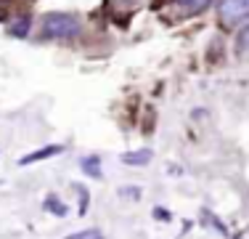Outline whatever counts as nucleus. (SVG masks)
Instances as JSON below:
<instances>
[{"label":"nucleus","instance_id":"1","mask_svg":"<svg viewBox=\"0 0 249 239\" xmlns=\"http://www.w3.org/2000/svg\"><path fill=\"white\" fill-rule=\"evenodd\" d=\"M40 35L45 40H74L82 35V24L72 14H61V11H51L40 21Z\"/></svg>","mask_w":249,"mask_h":239},{"label":"nucleus","instance_id":"2","mask_svg":"<svg viewBox=\"0 0 249 239\" xmlns=\"http://www.w3.org/2000/svg\"><path fill=\"white\" fill-rule=\"evenodd\" d=\"M217 16L225 27L244 21L249 16V0H217Z\"/></svg>","mask_w":249,"mask_h":239},{"label":"nucleus","instance_id":"3","mask_svg":"<svg viewBox=\"0 0 249 239\" xmlns=\"http://www.w3.org/2000/svg\"><path fill=\"white\" fill-rule=\"evenodd\" d=\"M173 5L178 8V14H183V16H196L210 8L212 0H173Z\"/></svg>","mask_w":249,"mask_h":239},{"label":"nucleus","instance_id":"4","mask_svg":"<svg viewBox=\"0 0 249 239\" xmlns=\"http://www.w3.org/2000/svg\"><path fill=\"white\" fill-rule=\"evenodd\" d=\"M61 152H64L61 146H43V149H37V152L21 157L19 165H32V162H40V159H51V157H56V154H61Z\"/></svg>","mask_w":249,"mask_h":239},{"label":"nucleus","instance_id":"5","mask_svg":"<svg viewBox=\"0 0 249 239\" xmlns=\"http://www.w3.org/2000/svg\"><path fill=\"white\" fill-rule=\"evenodd\" d=\"M122 162L124 165H149L151 162V149H138V152H127L122 154Z\"/></svg>","mask_w":249,"mask_h":239},{"label":"nucleus","instance_id":"6","mask_svg":"<svg viewBox=\"0 0 249 239\" xmlns=\"http://www.w3.org/2000/svg\"><path fill=\"white\" fill-rule=\"evenodd\" d=\"M29 24H32V19H29L27 14H21L19 19H16V21L8 27V35H14V38H27V32H29Z\"/></svg>","mask_w":249,"mask_h":239},{"label":"nucleus","instance_id":"7","mask_svg":"<svg viewBox=\"0 0 249 239\" xmlns=\"http://www.w3.org/2000/svg\"><path fill=\"white\" fill-rule=\"evenodd\" d=\"M98 162H101V159L96 157V154H93V157H85L80 165H82V170H85L90 178H98V176H101V170H98Z\"/></svg>","mask_w":249,"mask_h":239},{"label":"nucleus","instance_id":"8","mask_svg":"<svg viewBox=\"0 0 249 239\" xmlns=\"http://www.w3.org/2000/svg\"><path fill=\"white\" fill-rule=\"evenodd\" d=\"M43 207H45V210H51L53 215H58V218H64V215H67V205H64V202H58L56 197H48Z\"/></svg>","mask_w":249,"mask_h":239},{"label":"nucleus","instance_id":"9","mask_svg":"<svg viewBox=\"0 0 249 239\" xmlns=\"http://www.w3.org/2000/svg\"><path fill=\"white\" fill-rule=\"evenodd\" d=\"M236 45H239V51H249V24L241 27L239 38H236Z\"/></svg>","mask_w":249,"mask_h":239},{"label":"nucleus","instance_id":"10","mask_svg":"<svg viewBox=\"0 0 249 239\" xmlns=\"http://www.w3.org/2000/svg\"><path fill=\"white\" fill-rule=\"evenodd\" d=\"M67 239H104V234L98 229H88V231H80V234H72Z\"/></svg>","mask_w":249,"mask_h":239},{"label":"nucleus","instance_id":"11","mask_svg":"<svg viewBox=\"0 0 249 239\" xmlns=\"http://www.w3.org/2000/svg\"><path fill=\"white\" fill-rule=\"evenodd\" d=\"M154 215H157V220H170V218H173V213H170V210H162V207H157V210H154Z\"/></svg>","mask_w":249,"mask_h":239},{"label":"nucleus","instance_id":"12","mask_svg":"<svg viewBox=\"0 0 249 239\" xmlns=\"http://www.w3.org/2000/svg\"><path fill=\"white\" fill-rule=\"evenodd\" d=\"M124 194H130V199H138L141 189H122V197H124Z\"/></svg>","mask_w":249,"mask_h":239},{"label":"nucleus","instance_id":"13","mask_svg":"<svg viewBox=\"0 0 249 239\" xmlns=\"http://www.w3.org/2000/svg\"><path fill=\"white\" fill-rule=\"evenodd\" d=\"M3 16H5V8H3V5H0V19H3Z\"/></svg>","mask_w":249,"mask_h":239}]
</instances>
